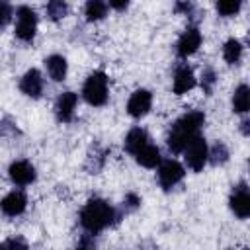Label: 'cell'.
I'll return each instance as SVG.
<instances>
[{"mask_svg": "<svg viewBox=\"0 0 250 250\" xmlns=\"http://www.w3.org/2000/svg\"><path fill=\"white\" fill-rule=\"evenodd\" d=\"M203 123H205V113H203V111L193 109V111L184 113L180 119L174 121V125H172L170 131H168V137H166L168 148H170L174 154H180V152L186 148V145H188L193 137L199 135V129L203 127Z\"/></svg>", "mask_w": 250, "mask_h": 250, "instance_id": "1", "label": "cell"}, {"mask_svg": "<svg viewBox=\"0 0 250 250\" xmlns=\"http://www.w3.org/2000/svg\"><path fill=\"white\" fill-rule=\"evenodd\" d=\"M78 219H80V227L88 234H98L104 229H107L117 219V215H115V209L107 201H104L100 197H92L80 209Z\"/></svg>", "mask_w": 250, "mask_h": 250, "instance_id": "2", "label": "cell"}, {"mask_svg": "<svg viewBox=\"0 0 250 250\" xmlns=\"http://www.w3.org/2000/svg\"><path fill=\"white\" fill-rule=\"evenodd\" d=\"M107 76L104 70H94L92 74H88L84 86H82V98L94 105V107H102L107 102Z\"/></svg>", "mask_w": 250, "mask_h": 250, "instance_id": "3", "label": "cell"}, {"mask_svg": "<svg viewBox=\"0 0 250 250\" xmlns=\"http://www.w3.org/2000/svg\"><path fill=\"white\" fill-rule=\"evenodd\" d=\"M37 31V14L35 10H31L29 6H20L16 10V37L31 43Z\"/></svg>", "mask_w": 250, "mask_h": 250, "instance_id": "4", "label": "cell"}, {"mask_svg": "<svg viewBox=\"0 0 250 250\" xmlns=\"http://www.w3.org/2000/svg\"><path fill=\"white\" fill-rule=\"evenodd\" d=\"M184 152V158H186V164L193 170V172H201L203 166L207 164V143L201 135L193 137L186 148L182 150Z\"/></svg>", "mask_w": 250, "mask_h": 250, "instance_id": "5", "label": "cell"}, {"mask_svg": "<svg viewBox=\"0 0 250 250\" xmlns=\"http://www.w3.org/2000/svg\"><path fill=\"white\" fill-rule=\"evenodd\" d=\"M186 170L184 166L174 160V158H168V160H162L158 164V184L162 186V189H170L174 188L182 178H184Z\"/></svg>", "mask_w": 250, "mask_h": 250, "instance_id": "6", "label": "cell"}, {"mask_svg": "<svg viewBox=\"0 0 250 250\" xmlns=\"http://www.w3.org/2000/svg\"><path fill=\"white\" fill-rule=\"evenodd\" d=\"M229 207L238 219H248L250 215V191L246 182H240L232 188L230 197H229Z\"/></svg>", "mask_w": 250, "mask_h": 250, "instance_id": "7", "label": "cell"}, {"mask_svg": "<svg viewBox=\"0 0 250 250\" xmlns=\"http://www.w3.org/2000/svg\"><path fill=\"white\" fill-rule=\"evenodd\" d=\"M150 107H152V94L146 88L135 90L127 100V113L135 119L145 117L150 111Z\"/></svg>", "mask_w": 250, "mask_h": 250, "instance_id": "8", "label": "cell"}, {"mask_svg": "<svg viewBox=\"0 0 250 250\" xmlns=\"http://www.w3.org/2000/svg\"><path fill=\"white\" fill-rule=\"evenodd\" d=\"M8 176H10V180H12V184H16V186H29V184H33L35 182V178H37V172H35V166L29 162V160H14L12 164H10V168H8Z\"/></svg>", "mask_w": 250, "mask_h": 250, "instance_id": "9", "label": "cell"}, {"mask_svg": "<svg viewBox=\"0 0 250 250\" xmlns=\"http://www.w3.org/2000/svg\"><path fill=\"white\" fill-rule=\"evenodd\" d=\"M199 45H201V31L195 25H191L180 35V39L176 43V53H178V57L186 59V57L193 55L199 49Z\"/></svg>", "mask_w": 250, "mask_h": 250, "instance_id": "10", "label": "cell"}, {"mask_svg": "<svg viewBox=\"0 0 250 250\" xmlns=\"http://www.w3.org/2000/svg\"><path fill=\"white\" fill-rule=\"evenodd\" d=\"M27 207V195L21 189H14L10 193H6L0 201V211L8 217H18L25 211Z\"/></svg>", "mask_w": 250, "mask_h": 250, "instance_id": "11", "label": "cell"}, {"mask_svg": "<svg viewBox=\"0 0 250 250\" xmlns=\"http://www.w3.org/2000/svg\"><path fill=\"white\" fill-rule=\"evenodd\" d=\"M78 104V96L74 92H62L55 102V115L59 123H68L74 117V109Z\"/></svg>", "mask_w": 250, "mask_h": 250, "instance_id": "12", "label": "cell"}, {"mask_svg": "<svg viewBox=\"0 0 250 250\" xmlns=\"http://www.w3.org/2000/svg\"><path fill=\"white\" fill-rule=\"evenodd\" d=\"M20 90L27 96V98H33L37 100L41 94H43V74L37 70V68H29L21 80H20Z\"/></svg>", "mask_w": 250, "mask_h": 250, "instance_id": "13", "label": "cell"}, {"mask_svg": "<svg viewBox=\"0 0 250 250\" xmlns=\"http://www.w3.org/2000/svg\"><path fill=\"white\" fill-rule=\"evenodd\" d=\"M195 74L188 64H180L174 72V82H172V90L176 96H182L186 92H189L195 86Z\"/></svg>", "mask_w": 250, "mask_h": 250, "instance_id": "14", "label": "cell"}, {"mask_svg": "<svg viewBox=\"0 0 250 250\" xmlns=\"http://www.w3.org/2000/svg\"><path fill=\"white\" fill-rule=\"evenodd\" d=\"M45 68L47 74L51 76V80L55 82H62L66 78V70H68V62L62 55H49L45 59Z\"/></svg>", "mask_w": 250, "mask_h": 250, "instance_id": "15", "label": "cell"}, {"mask_svg": "<svg viewBox=\"0 0 250 250\" xmlns=\"http://www.w3.org/2000/svg\"><path fill=\"white\" fill-rule=\"evenodd\" d=\"M150 143V139H148V135H146V131L145 129H141V127H133L129 133H127V137H125V150L129 152V154H137L145 145H148Z\"/></svg>", "mask_w": 250, "mask_h": 250, "instance_id": "16", "label": "cell"}, {"mask_svg": "<svg viewBox=\"0 0 250 250\" xmlns=\"http://www.w3.org/2000/svg\"><path fill=\"white\" fill-rule=\"evenodd\" d=\"M135 160H137L141 166H145V168H156V166L162 162V156H160L158 146H154L152 143H148V145H145V146L135 154Z\"/></svg>", "mask_w": 250, "mask_h": 250, "instance_id": "17", "label": "cell"}, {"mask_svg": "<svg viewBox=\"0 0 250 250\" xmlns=\"http://www.w3.org/2000/svg\"><path fill=\"white\" fill-rule=\"evenodd\" d=\"M248 107H250V88L246 84H240L232 94V111L246 113Z\"/></svg>", "mask_w": 250, "mask_h": 250, "instance_id": "18", "label": "cell"}, {"mask_svg": "<svg viewBox=\"0 0 250 250\" xmlns=\"http://www.w3.org/2000/svg\"><path fill=\"white\" fill-rule=\"evenodd\" d=\"M84 16L88 21H98L107 16V4L102 0H90L84 6Z\"/></svg>", "mask_w": 250, "mask_h": 250, "instance_id": "19", "label": "cell"}, {"mask_svg": "<svg viewBox=\"0 0 250 250\" xmlns=\"http://www.w3.org/2000/svg\"><path fill=\"white\" fill-rule=\"evenodd\" d=\"M242 57V43L238 39H229L223 47V59L227 61V64H236Z\"/></svg>", "mask_w": 250, "mask_h": 250, "instance_id": "20", "label": "cell"}, {"mask_svg": "<svg viewBox=\"0 0 250 250\" xmlns=\"http://www.w3.org/2000/svg\"><path fill=\"white\" fill-rule=\"evenodd\" d=\"M207 160H209L213 166L225 164V162L229 160V148H227V145L221 143V141H217L211 148H207Z\"/></svg>", "mask_w": 250, "mask_h": 250, "instance_id": "21", "label": "cell"}, {"mask_svg": "<svg viewBox=\"0 0 250 250\" xmlns=\"http://www.w3.org/2000/svg\"><path fill=\"white\" fill-rule=\"evenodd\" d=\"M47 16H49V20H53V21H59V20H62L64 16H66V12H68V4L66 2H62V0H51L49 4H47Z\"/></svg>", "mask_w": 250, "mask_h": 250, "instance_id": "22", "label": "cell"}, {"mask_svg": "<svg viewBox=\"0 0 250 250\" xmlns=\"http://www.w3.org/2000/svg\"><path fill=\"white\" fill-rule=\"evenodd\" d=\"M215 84H217V74H215V70L209 68V66L203 68V72H201V88H203V92H205L207 96L213 92Z\"/></svg>", "mask_w": 250, "mask_h": 250, "instance_id": "23", "label": "cell"}, {"mask_svg": "<svg viewBox=\"0 0 250 250\" xmlns=\"http://www.w3.org/2000/svg\"><path fill=\"white\" fill-rule=\"evenodd\" d=\"M242 2L240 0H230V2H217V12L223 16V18H229V16H234L238 14Z\"/></svg>", "mask_w": 250, "mask_h": 250, "instance_id": "24", "label": "cell"}, {"mask_svg": "<svg viewBox=\"0 0 250 250\" xmlns=\"http://www.w3.org/2000/svg\"><path fill=\"white\" fill-rule=\"evenodd\" d=\"M0 250H29V246L21 236H12L0 242Z\"/></svg>", "mask_w": 250, "mask_h": 250, "instance_id": "25", "label": "cell"}, {"mask_svg": "<svg viewBox=\"0 0 250 250\" xmlns=\"http://www.w3.org/2000/svg\"><path fill=\"white\" fill-rule=\"evenodd\" d=\"M139 205H141V197H139L137 193H127V195H125V199H123V209H125V213H131V211L139 209Z\"/></svg>", "mask_w": 250, "mask_h": 250, "instance_id": "26", "label": "cell"}, {"mask_svg": "<svg viewBox=\"0 0 250 250\" xmlns=\"http://www.w3.org/2000/svg\"><path fill=\"white\" fill-rule=\"evenodd\" d=\"M12 14H14L12 6L6 2H0V25H6L12 20Z\"/></svg>", "mask_w": 250, "mask_h": 250, "instance_id": "27", "label": "cell"}, {"mask_svg": "<svg viewBox=\"0 0 250 250\" xmlns=\"http://www.w3.org/2000/svg\"><path fill=\"white\" fill-rule=\"evenodd\" d=\"M74 250H98V246H96V242H94L92 236H82V240L76 244Z\"/></svg>", "mask_w": 250, "mask_h": 250, "instance_id": "28", "label": "cell"}, {"mask_svg": "<svg viewBox=\"0 0 250 250\" xmlns=\"http://www.w3.org/2000/svg\"><path fill=\"white\" fill-rule=\"evenodd\" d=\"M16 131V125L10 123L8 119H2L0 121V135H8V133H14Z\"/></svg>", "mask_w": 250, "mask_h": 250, "instance_id": "29", "label": "cell"}, {"mask_svg": "<svg viewBox=\"0 0 250 250\" xmlns=\"http://www.w3.org/2000/svg\"><path fill=\"white\" fill-rule=\"evenodd\" d=\"M191 10H193V4H189V2H178V4H176V12H186V16H188Z\"/></svg>", "mask_w": 250, "mask_h": 250, "instance_id": "30", "label": "cell"}, {"mask_svg": "<svg viewBox=\"0 0 250 250\" xmlns=\"http://www.w3.org/2000/svg\"><path fill=\"white\" fill-rule=\"evenodd\" d=\"M127 6H129V2H125V0H121V2L109 0V4H107V8H113V10H125Z\"/></svg>", "mask_w": 250, "mask_h": 250, "instance_id": "31", "label": "cell"}]
</instances>
